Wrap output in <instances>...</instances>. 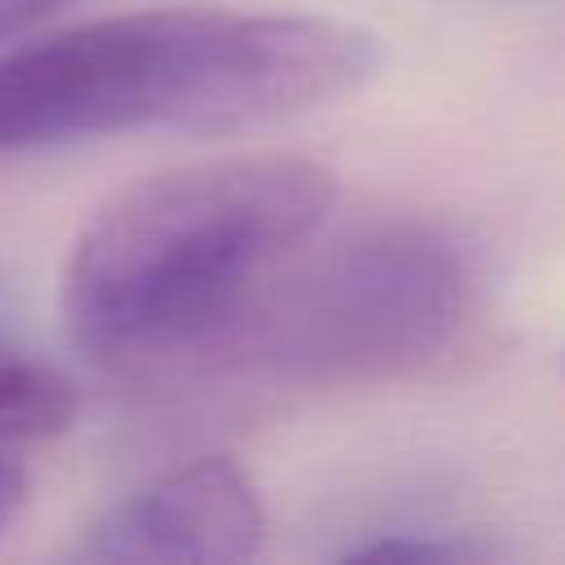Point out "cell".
<instances>
[{
    "label": "cell",
    "instance_id": "cell-1",
    "mask_svg": "<svg viewBox=\"0 0 565 565\" xmlns=\"http://www.w3.org/2000/svg\"><path fill=\"white\" fill-rule=\"evenodd\" d=\"M335 194V172L300 154H225L119 190L66 265L75 349L124 380L207 371L265 278L322 230Z\"/></svg>",
    "mask_w": 565,
    "mask_h": 565
},
{
    "label": "cell",
    "instance_id": "cell-3",
    "mask_svg": "<svg viewBox=\"0 0 565 565\" xmlns=\"http://www.w3.org/2000/svg\"><path fill=\"white\" fill-rule=\"evenodd\" d=\"M477 300V260L437 221L309 234L216 344L207 375L309 393L402 380L455 349Z\"/></svg>",
    "mask_w": 565,
    "mask_h": 565
},
{
    "label": "cell",
    "instance_id": "cell-2",
    "mask_svg": "<svg viewBox=\"0 0 565 565\" xmlns=\"http://www.w3.org/2000/svg\"><path fill=\"white\" fill-rule=\"evenodd\" d=\"M375 66V35L340 18L115 13L0 57V154L137 128H256L353 93Z\"/></svg>",
    "mask_w": 565,
    "mask_h": 565
},
{
    "label": "cell",
    "instance_id": "cell-4",
    "mask_svg": "<svg viewBox=\"0 0 565 565\" xmlns=\"http://www.w3.org/2000/svg\"><path fill=\"white\" fill-rule=\"evenodd\" d=\"M265 543L256 481L230 455H203L132 499L115 503L79 543L84 561L128 565H225Z\"/></svg>",
    "mask_w": 565,
    "mask_h": 565
},
{
    "label": "cell",
    "instance_id": "cell-6",
    "mask_svg": "<svg viewBox=\"0 0 565 565\" xmlns=\"http://www.w3.org/2000/svg\"><path fill=\"white\" fill-rule=\"evenodd\" d=\"M463 556H477L472 543H459V539H419L411 530L402 534H384L375 543H358L344 552V561H406V565H424V561H463Z\"/></svg>",
    "mask_w": 565,
    "mask_h": 565
},
{
    "label": "cell",
    "instance_id": "cell-9",
    "mask_svg": "<svg viewBox=\"0 0 565 565\" xmlns=\"http://www.w3.org/2000/svg\"><path fill=\"white\" fill-rule=\"evenodd\" d=\"M13 340V305H9V291H4V278H0V344Z\"/></svg>",
    "mask_w": 565,
    "mask_h": 565
},
{
    "label": "cell",
    "instance_id": "cell-7",
    "mask_svg": "<svg viewBox=\"0 0 565 565\" xmlns=\"http://www.w3.org/2000/svg\"><path fill=\"white\" fill-rule=\"evenodd\" d=\"M62 4H71V0H0V44L22 35V31H31V26H40Z\"/></svg>",
    "mask_w": 565,
    "mask_h": 565
},
{
    "label": "cell",
    "instance_id": "cell-8",
    "mask_svg": "<svg viewBox=\"0 0 565 565\" xmlns=\"http://www.w3.org/2000/svg\"><path fill=\"white\" fill-rule=\"evenodd\" d=\"M22 503H26V472L0 446V530L22 512Z\"/></svg>",
    "mask_w": 565,
    "mask_h": 565
},
{
    "label": "cell",
    "instance_id": "cell-5",
    "mask_svg": "<svg viewBox=\"0 0 565 565\" xmlns=\"http://www.w3.org/2000/svg\"><path fill=\"white\" fill-rule=\"evenodd\" d=\"M79 415L75 384L26 353L18 340L0 344V446L18 441H53Z\"/></svg>",
    "mask_w": 565,
    "mask_h": 565
}]
</instances>
